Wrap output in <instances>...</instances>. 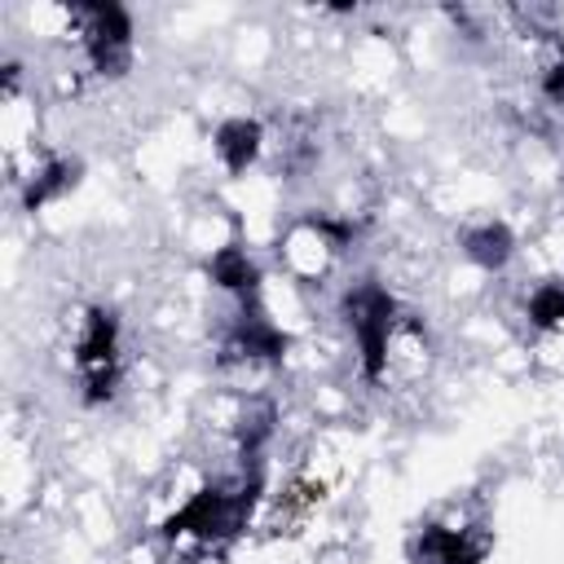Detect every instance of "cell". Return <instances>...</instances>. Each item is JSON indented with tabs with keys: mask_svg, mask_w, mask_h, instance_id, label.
<instances>
[{
	"mask_svg": "<svg viewBox=\"0 0 564 564\" xmlns=\"http://www.w3.org/2000/svg\"><path fill=\"white\" fill-rule=\"evenodd\" d=\"M251 502H256V485L242 489V494H225L216 485L198 489L176 516L163 520V533H198V538H234L247 516H251Z\"/></svg>",
	"mask_w": 564,
	"mask_h": 564,
	"instance_id": "cell-1",
	"label": "cell"
},
{
	"mask_svg": "<svg viewBox=\"0 0 564 564\" xmlns=\"http://www.w3.org/2000/svg\"><path fill=\"white\" fill-rule=\"evenodd\" d=\"M344 313H348V326H352V335H357V344H361V370H366V379H379V375H383V361H388L392 313H397L392 295H388L383 286L366 282V286L348 291Z\"/></svg>",
	"mask_w": 564,
	"mask_h": 564,
	"instance_id": "cell-2",
	"label": "cell"
},
{
	"mask_svg": "<svg viewBox=\"0 0 564 564\" xmlns=\"http://www.w3.org/2000/svg\"><path fill=\"white\" fill-rule=\"evenodd\" d=\"M115 348H119V322L106 308H93L84 322V339H79V370H84V401H110L115 383H119V366H115Z\"/></svg>",
	"mask_w": 564,
	"mask_h": 564,
	"instance_id": "cell-3",
	"label": "cell"
},
{
	"mask_svg": "<svg viewBox=\"0 0 564 564\" xmlns=\"http://www.w3.org/2000/svg\"><path fill=\"white\" fill-rule=\"evenodd\" d=\"M88 57L101 75H123L132 62V18L119 4H79Z\"/></svg>",
	"mask_w": 564,
	"mask_h": 564,
	"instance_id": "cell-4",
	"label": "cell"
},
{
	"mask_svg": "<svg viewBox=\"0 0 564 564\" xmlns=\"http://www.w3.org/2000/svg\"><path fill=\"white\" fill-rule=\"evenodd\" d=\"M260 123L256 119H225L220 128H216V154L225 159V167L234 172V176H242L251 163H256V154H260Z\"/></svg>",
	"mask_w": 564,
	"mask_h": 564,
	"instance_id": "cell-5",
	"label": "cell"
},
{
	"mask_svg": "<svg viewBox=\"0 0 564 564\" xmlns=\"http://www.w3.org/2000/svg\"><path fill=\"white\" fill-rule=\"evenodd\" d=\"M282 352H286V335L273 322H264L260 313H251V317L242 313V322L229 339V357H282Z\"/></svg>",
	"mask_w": 564,
	"mask_h": 564,
	"instance_id": "cell-6",
	"label": "cell"
},
{
	"mask_svg": "<svg viewBox=\"0 0 564 564\" xmlns=\"http://www.w3.org/2000/svg\"><path fill=\"white\" fill-rule=\"evenodd\" d=\"M419 551H423L427 564H480V546H471L463 533L441 529V524H427L423 529Z\"/></svg>",
	"mask_w": 564,
	"mask_h": 564,
	"instance_id": "cell-7",
	"label": "cell"
},
{
	"mask_svg": "<svg viewBox=\"0 0 564 564\" xmlns=\"http://www.w3.org/2000/svg\"><path fill=\"white\" fill-rule=\"evenodd\" d=\"M463 247H467V256H471L480 269H502L507 256H511V247H516V238H511L507 225H480V229H471V234L463 238Z\"/></svg>",
	"mask_w": 564,
	"mask_h": 564,
	"instance_id": "cell-8",
	"label": "cell"
},
{
	"mask_svg": "<svg viewBox=\"0 0 564 564\" xmlns=\"http://www.w3.org/2000/svg\"><path fill=\"white\" fill-rule=\"evenodd\" d=\"M212 282L216 286H225V291H256V282H260V273H256V264L247 260V251H238V247H220L216 256H212Z\"/></svg>",
	"mask_w": 564,
	"mask_h": 564,
	"instance_id": "cell-9",
	"label": "cell"
},
{
	"mask_svg": "<svg viewBox=\"0 0 564 564\" xmlns=\"http://www.w3.org/2000/svg\"><path fill=\"white\" fill-rule=\"evenodd\" d=\"M75 172H79V163H66V159H57V163H48L31 185H26V194H22V207L26 212H35V207H44L48 198H57L62 189H70L75 185Z\"/></svg>",
	"mask_w": 564,
	"mask_h": 564,
	"instance_id": "cell-10",
	"label": "cell"
},
{
	"mask_svg": "<svg viewBox=\"0 0 564 564\" xmlns=\"http://www.w3.org/2000/svg\"><path fill=\"white\" fill-rule=\"evenodd\" d=\"M529 317H533V326H542V330L560 326V322H564V286H560V282L538 286V291L529 295Z\"/></svg>",
	"mask_w": 564,
	"mask_h": 564,
	"instance_id": "cell-11",
	"label": "cell"
},
{
	"mask_svg": "<svg viewBox=\"0 0 564 564\" xmlns=\"http://www.w3.org/2000/svg\"><path fill=\"white\" fill-rule=\"evenodd\" d=\"M542 93H546L551 101H564V53H560V62L542 75Z\"/></svg>",
	"mask_w": 564,
	"mask_h": 564,
	"instance_id": "cell-12",
	"label": "cell"
}]
</instances>
